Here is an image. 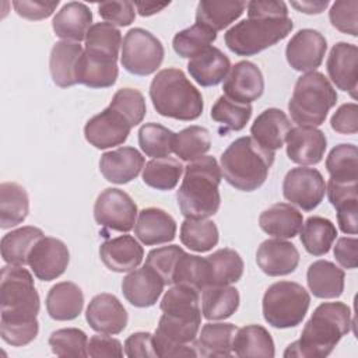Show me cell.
<instances>
[{"label": "cell", "instance_id": "1", "mask_svg": "<svg viewBox=\"0 0 358 358\" xmlns=\"http://www.w3.org/2000/svg\"><path fill=\"white\" fill-rule=\"evenodd\" d=\"M39 294L24 266L7 264L0 274V336L13 347L32 343L39 331Z\"/></svg>", "mask_w": 358, "mask_h": 358}, {"label": "cell", "instance_id": "2", "mask_svg": "<svg viewBox=\"0 0 358 358\" xmlns=\"http://www.w3.org/2000/svg\"><path fill=\"white\" fill-rule=\"evenodd\" d=\"M351 326V310L344 302H323L305 323L299 340L287 347L284 357L324 358L350 333Z\"/></svg>", "mask_w": 358, "mask_h": 358}, {"label": "cell", "instance_id": "3", "mask_svg": "<svg viewBox=\"0 0 358 358\" xmlns=\"http://www.w3.org/2000/svg\"><path fill=\"white\" fill-rule=\"evenodd\" d=\"M221 178V168L211 155H203L185 166V175L176 192L178 206L185 218H208L218 211Z\"/></svg>", "mask_w": 358, "mask_h": 358}, {"label": "cell", "instance_id": "4", "mask_svg": "<svg viewBox=\"0 0 358 358\" xmlns=\"http://www.w3.org/2000/svg\"><path fill=\"white\" fill-rule=\"evenodd\" d=\"M275 152L262 147L252 137H239L221 154L224 179L236 190H257L267 179Z\"/></svg>", "mask_w": 358, "mask_h": 358}, {"label": "cell", "instance_id": "5", "mask_svg": "<svg viewBox=\"0 0 358 358\" xmlns=\"http://www.w3.org/2000/svg\"><path fill=\"white\" fill-rule=\"evenodd\" d=\"M150 98L161 116L176 120H196L204 109L201 92L180 69L158 71L150 84Z\"/></svg>", "mask_w": 358, "mask_h": 358}, {"label": "cell", "instance_id": "6", "mask_svg": "<svg viewBox=\"0 0 358 358\" xmlns=\"http://www.w3.org/2000/svg\"><path fill=\"white\" fill-rule=\"evenodd\" d=\"M336 102L337 92L327 77L320 71H309L296 80L288 110L298 126L316 127L324 123Z\"/></svg>", "mask_w": 358, "mask_h": 358}, {"label": "cell", "instance_id": "7", "mask_svg": "<svg viewBox=\"0 0 358 358\" xmlns=\"http://www.w3.org/2000/svg\"><path fill=\"white\" fill-rule=\"evenodd\" d=\"M294 22L287 18H246L231 27L224 41L238 56H255L288 36Z\"/></svg>", "mask_w": 358, "mask_h": 358}, {"label": "cell", "instance_id": "8", "mask_svg": "<svg viewBox=\"0 0 358 358\" xmlns=\"http://www.w3.org/2000/svg\"><path fill=\"white\" fill-rule=\"evenodd\" d=\"M310 305L309 292L298 282L277 281L271 284L262 301L264 320L275 329H291L298 326Z\"/></svg>", "mask_w": 358, "mask_h": 358}, {"label": "cell", "instance_id": "9", "mask_svg": "<svg viewBox=\"0 0 358 358\" xmlns=\"http://www.w3.org/2000/svg\"><path fill=\"white\" fill-rule=\"evenodd\" d=\"M162 42L144 28H131L126 32L122 43L120 63L126 71L134 76L155 73L164 60Z\"/></svg>", "mask_w": 358, "mask_h": 358}, {"label": "cell", "instance_id": "10", "mask_svg": "<svg viewBox=\"0 0 358 358\" xmlns=\"http://www.w3.org/2000/svg\"><path fill=\"white\" fill-rule=\"evenodd\" d=\"M137 204L123 190L106 187L94 204V218L98 225L117 232H129L137 220Z\"/></svg>", "mask_w": 358, "mask_h": 358}, {"label": "cell", "instance_id": "11", "mask_svg": "<svg viewBox=\"0 0 358 358\" xmlns=\"http://www.w3.org/2000/svg\"><path fill=\"white\" fill-rule=\"evenodd\" d=\"M324 193L326 182L316 168H292L282 182L284 197L303 211L315 210L322 203Z\"/></svg>", "mask_w": 358, "mask_h": 358}, {"label": "cell", "instance_id": "12", "mask_svg": "<svg viewBox=\"0 0 358 358\" xmlns=\"http://www.w3.org/2000/svg\"><path fill=\"white\" fill-rule=\"evenodd\" d=\"M133 126L116 109L108 106L98 115L92 116L84 126L85 140L98 150L122 145Z\"/></svg>", "mask_w": 358, "mask_h": 358}, {"label": "cell", "instance_id": "13", "mask_svg": "<svg viewBox=\"0 0 358 358\" xmlns=\"http://www.w3.org/2000/svg\"><path fill=\"white\" fill-rule=\"evenodd\" d=\"M70 252L66 243L57 238L42 236L28 256V266L41 281H53L67 268Z\"/></svg>", "mask_w": 358, "mask_h": 358}, {"label": "cell", "instance_id": "14", "mask_svg": "<svg viewBox=\"0 0 358 358\" xmlns=\"http://www.w3.org/2000/svg\"><path fill=\"white\" fill-rule=\"evenodd\" d=\"M327 50L326 38L316 29H299L288 41L285 48V57L288 64L302 73L316 71L322 64Z\"/></svg>", "mask_w": 358, "mask_h": 358}, {"label": "cell", "instance_id": "15", "mask_svg": "<svg viewBox=\"0 0 358 358\" xmlns=\"http://www.w3.org/2000/svg\"><path fill=\"white\" fill-rule=\"evenodd\" d=\"M224 95L239 103H252L264 92V78L262 70L249 60H242L231 66L222 84Z\"/></svg>", "mask_w": 358, "mask_h": 358}, {"label": "cell", "instance_id": "16", "mask_svg": "<svg viewBox=\"0 0 358 358\" xmlns=\"http://www.w3.org/2000/svg\"><path fill=\"white\" fill-rule=\"evenodd\" d=\"M85 320L96 333L112 336L126 329L129 315L123 303L113 294L102 292L90 301L85 310Z\"/></svg>", "mask_w": 358, "mask_h": 358}, {"label": "cell", "instance_id": "17", "mask_svg": "<svg viewBox=\"0 0 358 358\" xmlns=\"http://www.w3.org/2000/svg\"><path fill=\"white\" fill-rule=\"evenodd\" d=\"M326 70L331 83L341 91L357 98L358 48L354 43L337 42L327 57Z\"/></svg>", "mask_w": 358, "mask_h": 358}, {"label": "cell", "instance_id": "18", "mask_svg": "<svg viewBox=\"0 0 358 358\" xmlns=\"http://www.w3.org/2000/svg\"><path fill=\"white\" fill-rule=\"evenodd\" d=\"M256 263L270 277L288 275L299 264V252L294 243L285 239H266L257 248Z\"/></svg>", "mask_w": 358, "mask_h": 358}, {"label": "cell", "instance_id": "19", "mask_svg": "<svg viewBox=\"0 0 358 358\" xmlns=\"http://www.w3.org/2000/svg\"><path fill=\"white\" fill-rule=\"evenodd\" d=\"M287 155L288 158L303 165H316L319 164L327 148V138L324 133L316 127H291L285 137Z\"/></svg>", "mask_w": 358, "mask_h": 358}, {"label": "cell", "instance_id": "20", "mask_svg": "<svg viewBox=\"0 0 358 358\" xmlns=\"http://www.w3.org/2000/svg\"><path fill=\"white\" fill-rule=\"evenodd\" d=\"M145 165L144 157L134 147H119L103 152L99 159L102 176L116 185H124L136 179Z\"/></svg>", "mask_w": 358, "mask_h": 358}, {"label": "cell", "instance_id": "21", "mask_svg": "<svg viewBox=\"0 0 358 358\" xmlns=\"http://www.w3.org/2000/svg\"><path fill=\"white\" fill-rule=\"evenodd\" d=\"M164 287V280L147 266L129 271L122 281L123 296L136 308H150L155 305Z\"/></svg>", "mask_w": 358, "mask_h": 358}, {"label": "cell", "instance_id": "22", "mask_svg": "<svg viewBox=\"0 0 358 358\" xmlns=\"http://www.w3.org/2000/svg\"><path fill=\"white\" fill-rule=\"evenodd\" d=\"M102 263L115 273H127L137 268L144 257V249L131 235L106 239L99 246Z\"/></svg>", "mask_w": 358, "mask_h": 358}, {"label": "cell", "instance_id": "23", "mask_svg": "<svg viewBox=\"0 0 358 358\" xmlns=\"http://www.w3.org/2000/svg\"><path fill=\"white\" fill-rule=\"evenodd\" d=\"M134 234L145 246L168 243L175 239L176 221L162 208L147 207L137 214Z\"/></svg>", "mask_w": 358, "mask_h": 358}, {"label": "cell", "instance_id": "24", "mask_svg": "<svg viewBox=\"0 0 358 358\" xmlns=\"http://www.w3.org/2000/svg\"><path fill=\"white\" fill-rule=\"evenodd\" d=\"M92 13L90 7L80 1H69L56 13L52 20V28L56 36L63 41L81 42L85 41L91 28Z\"/></svg>", "mask_w": 358, "mask_h": 358}, {"label": "cell", "instance_id": "25", "mask_svg": "<svg viewBox=\"0 0 358 358\" xmlns=\"http://www.w3.org/2000/svg\"><path fill=\"white\" fill-rule=\"evenodd\" d=\"M231 70L229 57L218 48L210 46L187 63L190 77L201 87H214L225 80Z\"/></svg>", "mask_w": 358, "mask_h": 358}, {"label": "cell", "instance_id": "26", "mask_svg": "<svg viewBox=\"0 0 358 358\" xmlns=\"http://www.w3.org/2000/svg\"><path fill=\"white\" fill-rule=\"evenodd\" d=\"M291 130V122L285 112L278 108L264 109L250 126V137L262 147L275 151L285 143V137Z\"/></svg>", "mask_w": 358, "mask_h": 358}, {"label": "cell", "instance_id": "27", "mask_svg": "<svg viewBox=\"0 0 358 358\" xmlns=\"http://www.w3.org/2000/svg\"><path fill=\"white\" fill-rule=\"evenodd\" d=\"M302 224V213L288 203H275L266 208L259 217L262 231L280 239H291L296 236Z\"/></svg>", "mask_w": 358, "mask_h": 358}, {"label": "cell", "instance_id": "28", "mask_svg": "<svg viewBox=\"0 0 358 358\" xmlns=\"http://www.w3.org/2000/svg\"><path fill=\"white\" fill-rule=\"evenodd\" d=\"M84 49L78 42L60 41L50 50L49 70L52 80L60 88L77 84V64Z\"/></svg>", "mask_w": 358, "mask_h": 358}, {"label": "cell", "instance_id": "29", "mask_svg": "<svg viewBox=\"0 0 358 358\" xmlns=\"http://www.w3.org/2000/svg\"><path fill=\"white\" fill-rule=\"evenodd\" d=\"M84 308V294L71 281L55 284L46 295V310L53 320L66 322L80 316Z\"/></svg>", "mask_w": 358, "mask_h": 358}, {"label": "cell", "instance_id": "30", "mask_svg": "<svg viewBox=\"0 0 358 358\" xmlns=\"http://www.w3.org/2000/svg\"><path fill=\"white\" fill-rule=\"evenodd\" d=\"M117 76V60L83 52L77 64V84L90 88H108L116 83Z\"/></svg>", "mask_w": 358, "mask_h": 358}, {"label": "cell", "instance_id": "31", "mask_svg": "<svg viewBox=\"0 0 358 358\" xmlns=\"http://www.w3.org/2000/svg\"><path fill=\"white\" fill-rule=\"evenodd\" d=\"M344 271L329 260L313 262L306 271V282L313 296L333 299L341 296L344 291Z\"/></svg>", "mask_w": 358, "mask_h": 358}, {"label": "cell", "instance_id": "32", "mask_svg": "<svg viewBox=\"0 0 358 358\" xmlns=\"http://www.w3.org/2000/svg\"><path fill=\"white\" fill-rule=\"evenodd\" d=\"M245 8L246 1L242 0H201L196 8V24L218 32L235 22L243 14Z\"/></svg>", "mask_w": 358, "mask_h": 358}, {"label": "cell", "instance_id": "33", "mask_svg": "<svg viewBox=\"0 0 358 358\" xmlns=\"http://www.w3.org/2000/svg\"><path fill=\"white\" fill-rule=\"evenodd\" d=\"M207 263V287L231 285L238 282L243 275V260L241 255L229 248L218 249L206 257Z\"/></svg>", "mask_w": 358, "mask_h": 358}, {"label": "cell", "instance_id": "34", "mask_svg": "<svg viewBox=\"0 0 358 358\" xmlns=\"http://www.w3.org/2000/svg\"><path fill=\"white\" fill-rule=\"evenodd\" d=\"M232 352L241 358L275 355L274 341L268 330L260 324H248L236 330L232 341Z\"/></svg>", "mask_w": 358, "mask_h": 358}, {"label": "cell", "instance_id": "35", "mask_svg": "<svg viewBox=\"0 0 358 358\" xmlns=\"http://www.w3.org/2000/svg\"><path fill=\"white\" fill-rule=\"evenodd\" d=\"M236 330L234 323H206L199 330V338L196 341L197 355L206 358L231 357Z\"/></svg>", "mask_w": 358, "mask_h": 358}, {"label": "cell", "instance_id": "36", "mask_svg": "<svg viewBox=\"0 0 358 358\" xmlns=\"http://www.w3.org/2000/svg\"><path fill=\"white\" fill-rule=\"evenodd\" d=\"M162 313L180 319L201 323L199 291L186 285L171 287L161 299Z\"/></svg>", "mask_w": 358, "mask_h": 358}, {"label": "cell", "instance_id": "37", "mask_svg": "<svg viewBox=\"0 0 358 358\" xmlns=\"http://www.w3.org/2000/svg\"><path fill=\"white\" fill-rule=\"evenodd\" d=\"M42 236H45L43 231L32 225L21 227L3 235L0 242L3 260L7 264H15V266L28 264V256L32 248L35 246V243Z\"/></svg>", "mask_w": 358, "mask_h": 358}, {"label": "cell", "instance_id": "38", "mask_svg": "<svg viewBox=\"0 0 358 358\" xmlns=\"http://www.w3.org/2000/svg\"><path fill=\"white\" fill-rule=\"evenodd\" d=\"M239 291L231 285H208L201 295V313L207 320H224L239 308Z\"/></svg>", "mask_w": 358, "mask_h": 358}, {"label": "cell", "instance_id": "39", "mask_svg": "<svg viewBox=\"0 0 358 358\" xmlns=\"http://www.w3.org/2000/svg\"><path fill=\"white\" fill-rule=\"evenodd\" d=\"M29 213L27 190L15 182L0 185V228L8 229L24 222Z\"/></svg>", "mask_w": 358, "mask_h": 358}, {"label": "cell", "instance_id": "40", "mask_svg": "<svg viewBox=\"0 0 358 358\" xmlns=\"http://www.w3.org/2000/svg\"><path fill=\"white\" fill-rule=\"evenodd\" d=\"M299 234L301 243L309 255L323 256L333 246L337 238V228L329 218L313 215L302 224Z\"/></svg>", "mask_w": 358, "mask_h": 358}, {"label": "cell", "instance_id": "41", "mask_svg": "<svg viewBox=\"0 0 358 358\" xmlns=\"http://www.w3.org/2000/svg\"><path fill=\"white\" fill-rule=\"evenodd\" d=\"M330 180L358 183V148L351 143L336 145L326 158Z\"/></svg>", "mask_w": 358, "mask_h": 358}, {"label": "cell", "instance_id": "42", "mask_svg": "<svg viewBox=\"0 0 358 358\" xmlns=\"http://www.w3.org/2000/svg\"><path fill=\"white\" fill-rule=\"evenodd\" d=\"M183 171L185 166L176 158H152L143 168V182L157 190H172L179 183Z\"/></svg>", "mask_w": 358, "mask_h": 358}, {"label": "cell", "instance_id": "43", "mask_svg": "<svg viewBox=\"0 0 358 358\" xmlns=\"http://www.w3.org/2000/svg\"><path fill=\"white\" fill-rule=\"evenodd\" d=\"M180 242L193 252L204 253L217 246L220 234L214 221L208 218H185L180 225Z\"/></svg>", "mask_w": 358, "mask_h": 358}, {"label": "cell", "instance_id": "44", "mask_svg": "<svg viewBox=\"0 0 358 358\" xmlns=\"http://www.w3.org/2000/svg\"><path fill=\"white\" fill-rule=\"evenodd\" d=\"M253 108L250 103L235 102L225 95H221L211 108V119L221 126L220 134L224 136L228 131L242 130L252 117Z\"/></svg>", "mask_w": 358, "mask_h": 358}, {"label": "cell", "instance_id": "45", "mask_svg": "<svg viewBox=\"0 0 358 358\" xmlns=\"http://www.w3.org/2000/svg\"><path fill=\"white\" fill-rule=\"evenodd\" d=\"M211 148L210 131L201 126H189L175 133L172 152L186 162L194 161L206 155Z\"/></svg>", "mask_w": 358, "mask_h": 358}, {"label": "cell", "instance_id": "46", "mask_svg": "<svg viewBox=\"0 0 358 358\" xmlns=\"http://www.w3.org/2000/svg\"><path fill=\"white\" fill-rule=\"evenodd\" d=\"M122 46L120 31L108 22L92 24L85 36L84 50L117 60Z\"/></svg>", "mask_w": 358, "mask_h": 358}, {"label": "cell", "instance_id": "47", "mask_svg": "<svg viewBox=\"0 0 358 358\" xmlns=\"http://www.w3.org/2000/svg\"><path fill=\"white\" fill-rule=\"evenodd\" d=\"M217 39V32L200 24L179 31L172 39V48L183 59H192L211 46Z\"/></svg>", "mask_w": 358, "mask_h": 358}, {"label": "cell", "instance_id": "48", "mask_svg": "<svg viewBox=\"0 0 358 358\" xmlns=\"http://www.w3.org/2000/svg\"><path fill=\"white\" fill-rule=\"evenodd\" d=\"M175 133L155 122L144 123L138 130V145L151 158L169 157L173 147Z\"/></svg>", "mask_w": 358, "mask_h": 358}, {"label": "cell", "instance_id": "49", "mask_svg": "<svg viewBox=\"0 0 358 358\" xmlns=\"http://www.w3.org/2000/svg\"><path fill=\"white\" fill-rule=\"evenodd\" d=\"M172 285H186L199 292L203 291L207 287L206 257L183 252L176 263Z\"/></svg>", "mask_w": 358, "mask_h": 358}, {"label": "cell", "instance_id": "50", "mask_svg": "<svg viewBox=\"0 0 358 358\" xmlns=\"http://www.w3.org/2000/svg\"><path fill=\"white\" fill-rule=\"evenodd\" d=\"M49 345L57 357H88V337L85 331L77 327L59 329L49 337Z\"/></svg>", "mask_w": 358, "mask_h": 358}, {"label": "cell", "instance_id": "51", "mask_svg": "<svg viewBox=\"0 0 358 358\" xmlns=\"http://www.w3.org/2000/svg\"><path fill=\"white\" fill-rule=\"evenodd\" d=\"M109 106L116 109L117 112H120L133 127L140 124L147 113L144 95L136 88L117 90L115 92Z\"/></svg>", "mask_w": 358, "mask_h": 358}, {"label": "cell", "instance_id": "52", "mask_svg": "<svg viewBox=\"0 0 358 358\" xmlns=\"http://www.w3.org/2000/svg\"><path fill=\"white\" fill-rule=\"evenodd\" d=\"M183 249L178 245L161 246L148 252L145 264L151 270H154L165 282V285H172L173 271L179 257L183 255Z\"/></svg>", "mask_w": 358, "mask_h": 358}, {"label": "cell", "instance_id": "53", "mask_svg": "<svg viewBox=\"0 0 358 358\" xmlns=\"http://www.w3.org/2000/svg\"><path fill=\"white\" fill-rule=\"evenodd\" d=\"M331 25L343 34L351 36L358 35V1L357 0H340L331 4L329 11Z\"/></svg>", "mask_w": 358, "mask_h": 358}, {"label": "cell", "instance_id": "54", "mask_svg": "<svg viewBox=\"0 0 358 358\" xmlns=\"http://www.w3.org/2000/svg\"><path fill=\"white\" fill-rule=\"evenodd\" d=\"M98 13L105 22L113 27H127L136 18V8L131 1H103L98 4Z\"/></svg>", "mask_w": 358, "mask_h": 358}, {"label": "cell", "instance_id": "55", "mask_svg": "<svg viewBox=\"0 0 358 358\" xmlns=\"http://www.w3.org/2000/svg\"><path fill=\"white\" fill-rule=\"evenodd\" d=\"M57 6H59V0H55V1L15 0L13 1V7L15 13L20 17L31 21H39L50 17Z\"/></svg>", "mask_w": 358, "mask_h": 358}, {"label": "cell", "instance_id": "56", "mask_svg": "<svg viewBox=\"0 0 358 358\" xmlns=\"http://www.w3.org/2000/svg\"><path fill=\"white\" fill-rule=\"evenodd\" d=\"M330 126L340 134H355L358 131V106L355 102L343 103L331 116Z\"/></svg>", "mask_w": 358, "mask_h": 358}, {"label": "cell", "instance_id": "57", "mask_svg": "<svg viewBox=\"0 0 358 358\" xmlns=\"http://www.w3.org/2000/svg\"><path fill=\"white\" fill-rule=\"evenodd\" d=\"M88 355L92 358L102 357H123V345L117 338L110 337V334H95L88 340Z\"/></svg>", "mask_w": 358, "mask_h": 358}, {"label": "cell", "instance_id": "58", "mask_svg": "<svg viewBox=\"0 0 358 358\" xmlns=\"http://www.w3.org/2000/svg\"><path fill=\"white\" fill-rule=\"evenodd\" d=\"M248 18H287L288 7L284 1L253 0L246 3Z\"/></svg>", "mask_w": 358, "mask_h": 358}, {"label": "cell", "instance_id": "59", "mask_svg": "<svg viewBox=\"0 0 358 358\" xmlns=\"http://www.w3.org/2000/svg\"><path fill=\"white\" fill-rule=\"evenodd\" d=\"M124 354L130 358L157 357L152 344V334L148 331H137L130 334L124 341Z\"/></svg>", "mask_w": 358, "mask_h": 358}, {"label": "cell", "instance_id": "60", "mask_svg": "<svg viewBox=\"0 0 358 358\" xmlns=\"http://www.w3.org/2000/svg\"><path fill=\"white\" fill-rule=\"evenodd\" d=\"M337 222L344 234L355 235L358 229V197L347 199L334 206Z\"/></svg>", "mask_w": 358, "mask_h": 358}, {"label": "cell", "instance_id": "61", "mask_svg": "<svg viewBox=\"0 0 358 358\" xmlns=\"http://www.w3.org/2000/svg\"><path fill=\"white\" fill-rule=\"evenodd\" d=\"M357 248L358 241L355 236H343L338 238L334 246V257L343 268H355L357 267Z\"/></svg>", "mask_w": 358, "mask_h": 358}, {"label": "cell", "instance_id": "62", "mask_svg": "<svg viewBox=\"0 0 358 358\" xmlns=\"http://www.w3.org/2000/svg\"><path fill=\"white\" fill-rule=\"evenodd\" d=\"M330 3L327 0H320V1H291V6L298 10L299 13L303 14H320L322 11H324L327 8Z\"/></svg>", "mask_w": 358, "mask_h": 358}, {"label": "cell", "instance_id": "63", "mask_svg": "<svg viewBox=\"0 0 358 358\" xmlns=\"http://www.w3.org/2000/svg\"><path fill=\"white\" fill-rule=\"evenodd\" d=\"M133 4H134L136 11L141 17H150V15H154V14L162 11L171 3L169 1H136Z\"/></svg>", "mask_w": 358, "mask_h": 358}]
</instances>
